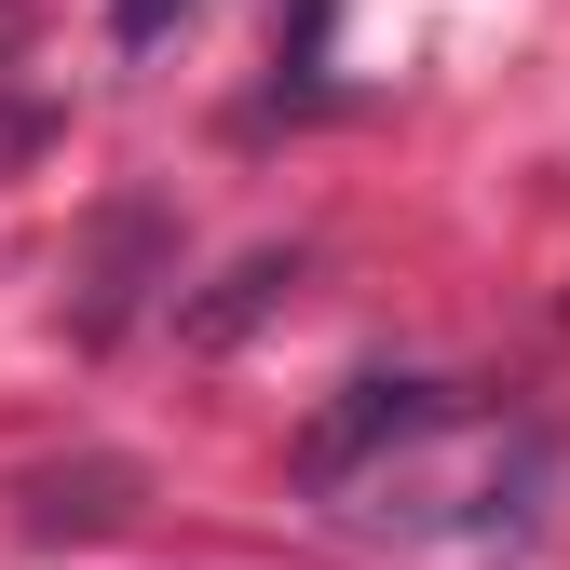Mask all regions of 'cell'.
<instances>
[{"mask_svg":"<svg viewBox=\"0 0 570 570\" xmlns=\"http://www.w3.org/2000/svg\"><path fill=\"white\" fill-rule=\"evenodd\" d=\"M421 407H435V394H421V381H353V407H340V421H326V435L299 449V475H313V489H340V475H353V449H367V435H407V421H421Z\"/></svg>","mask_w":570,"mask_h":570,"instance_id":"cell-1","label":"cell"},{"mask_svg":"<svg viewBox=\"0 0 570 570\" xmlns=\"http://www.w3.org/2000/svg\"><path fill=\"white\" fill-rule=\"evenodd\" d=\"M272 285H285V258H245V272H232V299H204V313H190V340H232V326L272 299Z\"/></svg>","mask_w":570,"mask_h":570,"instance_id":"cell-2","label":"cell"},{"mask_svg":"<svg viewBox=\"0 0 570 570\" xmlns=\"http://www.w3.org/2000/svg\"><path fill=\"white\" fill-rule=\"evenodd\" d=\"M177 14H204V0H109V41H122V55H150Z\"/></svg>","mask_w":570,"mask_h":570,"instance_id":"cell-3","label":"cell"}]
</instances>
